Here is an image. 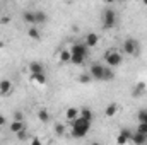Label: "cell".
I'll list each match as a JSON object with an SVG mask.
<instances>
[{"label":"cell","mask_w":147,"mask_h":145,"mask_svg":"<svg viewBox=\"0 0 147 145\" xmlns=\"http://www.w3.org/2000/svg\"><path fill=\"white\" fill-rule=\"evenodd\" d=\"M5 123H7V121H5V116H2V114H0V126H3Z\"/></svg>","instance_id":"obj_32"},{"label":"cell","mask_w":147,"mask_h":145,"mask_svg":"<svg viewBox=\"0 0 147 145\" xmlns=\"http://www.w3.org/2000/svg\"><path fill=\"white\" fill-rule=\"evenodd\" d=\"M116 22V12L115 9H106L105 14H103V24H105V29H111Z\"/></svg>","instance_id":"obj_3"},{"label":"cell","mask_w":147,"mask_h":145,"mask_svg":"<svg viewBox=\"0 0 147 145\" xmlns=\"http://www.w3.org/2000/svg\"><path fill=\"white\" fill-rule=\"evenodd\" d=\"M91 145H101V144H99V142H92Z\"/></svg>","instance_id":"obj_33"},{"label":"cell","mask_w":147,"mask_h":145,"mask_svg":"<svg viewBox=\"0 0 147 145\" xmlns=\"http://www.w3.org/2000/svg\"><path fill=\"white\" fill-rule=\"evenodd\" d=\"M79 113H80V109L69 108L67 111H65V118H67V119H69V123H70V121H74V119H77V118H79Z\"/></svg>","instance_id":"obj_12"},{"label":"cell","mask_w":147,"mask_h":145,"mask_svg":"<svg viewBox=\"0 0 147 145\" xmlns=\"http://www.w3.org/2000/svg\"><path fill=\"white\" fill-rule=\"evenodd\" d=\"M55 133H57L58 137H63V135H65V126H63L62 123L55 125Z\"/></svg>","instance_id":"obj_25"},{"label":"cell","mask_w":147,"mask_h":145,"mask_svg":"<svg viewBox=\"0 0 147 145\" xmlns=\"http://www.w3.org/2000/svg\"><path fill=\"white\" fill-rule=\"evenodd\" d=\"M31 80H33V82H36V84H46V75H45V73L31 75Z\"/></svg>","instance_id":"obj_19"},{"label":"cell","mask_w":147,"mask_h":145,"mask_svg":"<svg viewBox=\"0 0 147 145\" xmlns=\"http://www.w3.org/2000/svg\"><path fill=\"white\" fill-rule=\"evenodd\" d=\"M105 60H106V67H110V68H116V67L121 65L123 56H121V53L116 51V50H108V51L105 53Z\"/></svg>","instance_id":"obj_2"},{"label":"cell","mask_w":147,"mask_h":145,"mask_svg":"<svg viewBox=\"0 0 147 145\" xmlns=\"http://www.w3.org/2000/svg\"><path fill=\"white\" fill-rule=\"evenodd\" d=\"M91 80H92V77H91L87 72H84V73L79 75V82H80V84H89Z\"/></svg>","instance_id":"obj_22"},{"label":"cell","mask_w":147,"mask_h":145,"mask_svg":"<svg viewBox=\"0 0 147 145\" xmlns=\"http://www.w3.org/2000/svg\"><path fill=\"white\" fill-rule=\"evenodd\" d=\"M123 51H125L127 55L135 56V55H137V51H139V44H137V41H135V39H132V38L125 39V43H123Z\"/></svg>","instance_id":"obj_5"},{"label":"cell","mask_w":147,"mask_h":145,"mask_svg":"<svg viewBox=\"0 0 147 145\" xmlns=\"http://www.w3.org/2000/svg\"><path fill=\"white\" fill-rule=\"evenodd\" d=\"M144 89H146V82H139L137 87H135V91H134V97H139V94L144 92Z\"/></svg>","instance_id":"obj_24"},{"label":"cell","mask_w":147,"mask_h":145,"mask_svg":"<svg viewBox=\"0 0 147 145\" xmlns=\"http://www.w3.org/2000/svg\"><path fill=\"white\" fill-rule=\"evenodd\" d=\"M137 119H139V123H146L147 125V109H140V111H139Z\"/></svg>","instance_id":"obj_23"},{"label":"cell","mask_w":147,"mask_h":145,"mask_svg":"<svg viewBox=\"0 0 147 145\" xmlns=\"http://www.w3.org/2000/svg\"><path fill=\"white\" fill-rule=\"evenodd\" d=\"M29 72H31V75L43 73V65H41L39 62H31V63H29Z\"/></svg>","instance_id":"obj_13"},{"label":"cell","mask_w":147,"mask_h":145,"mask_svg":"<svg viewBox=\"0 0 147 145\" xmlns=\"http://www.w3.org/2000/svg\"><path fill=\"white\" fill-rule=\"evenodd\" d=\"M70 126H72V137L82 138V137H86V135L89 133V130H91V121H87V119H84V118L79 116L77 119L70 121Z\"/></svg>","instance_id":"obj_1"},{"label":"cell","mask_w":147,"mask_h":145,"mask_svg":"<svg viewBox=\"0 0 147 145\" xmlns=\"http://www.w3.org/2000/svg\"><path fill=\"white\" fill-rule=\"evenodd\" d=\"M72 60V53H70V50H63L62 53H60V62H70Z\"/></svg>","instance_id":"obj_20"},{"label":"cell","mask_w":147,"mask_h":145,"mask_svg":"<svg viewBox=\"0 0 147 145\" xmlns=\"http://www.w3.org/2000/svg\"><path fill=\"white\" fill-rule=\"evenodd\" d=\"M24 130V121H12L10 123V132L12 133H19V132H22Z\"/></svg>","instance_id":"obj_15"},{"label":"cell","mask_w":147,"mask_h":145,"mask_svg":"<svg viewBox=\"0 0 147 145\" xmlns=\"http://www.w3.org/2000/svg\"><path fill=\"white\" fill-rule=\"evenodd\" d=\"M132 138V132L130 130H127V128H123L120 133H118V138H116V142H118V145H125L128 144V140Z\"/></svg>","instance_id":"obj_8"},{"label":"cell","mask_w":147,"mask_h":145,"mask_svg":"<svg viewBox=\"0 0 147 145\" xmlns=\"http://www.w3.org/2000/svg\"><path fill=\"white\" fill-rule=\"evenodd\" d=\"M28 36L31 38V39H34V41H39L41 39V33H39V29H38L36 26H31L28 29Z\"/></svg>","instance_id":"obj_14"},{"label":"cell","mask_w":147,"mask_h":145,"mask_svg":"<svg viewBox=\"0 0 147 145\" xmlns=\"http://www.w3.org/2000/svg\"><path fill=\"white\" fill-rule=\"evenodd\" d=\"M9 22H10V17H7V15L0 17V24H9Z\"/></svg>","instance_id":"obj_30"},{"label":"cell","mask_w":147,"mask_h":145,"mask_svg":"<svg viewBox=\"0 0 147 145\" xmlns=\"http://www.w3.org/2000/svg\"><path fill=\"white\" fill-rule=\"evenodd\" d=\"M22 19H24L28 24L36 26V15H34V12H33V10H26V12L22 14Z\"/></svg>","instance_id":"obj_11"},{"label":"cell","mask_w":147,"mask_h":145,"mask_svg":"<svg viewBox=\"0 0 147 145\" xmlns=\"http://www.w3.org/2000/svg\"><path fill=\"white\" fill-rule=\"evenodd\" d=\"M116 113H118V104H115V103L108 104L106 109H105V114H106V116H110V118H111V116H115Z\"/></svg>","instance_id":"obj_16"},{"label":"cell","mask_w":147,"mask_h":145,"mask_svg":"<svg viewBox=\"0 0 147 145\" xmlns=\"http://www.w3.org/2000/svg\"><path fill=\"white\" fill-rule=\"evenodd\" d=\"M70 53H72V56H80V58L86 60V56H87V46L82 44V43L74 44L72 48H70Z\"/></svg>","instance_id":"obj_6"},{"label":"cell","mask_w":147,"mask_h":145,"mask_svg":"<svg viewBox=\"0 0 147 145\" xmlns=\"http://www.w3.org/2000/svg\"><path fill=\"white\" fill-rule=\"evenodd\" d=\"M34 15H36V24H43V22H46V14L45 12H41V10H38V12H34Z\"/></svg>","instance_id":"obj_21"},{"label":"cell","mask_w":147,"mask_h":145,"mask_svg":"<svg viewBox=\"0 0 147 145\" xmlns=\"http://www.w3.org/2000/svg\"><path fill=\"white\" fill-rule=\"evenodd\" d=\"M89 75L92 77V80H105V65H99V63H94L91 65L89 68Z\"/></svg>","instance_id":"obj_4"},{"label":"cell","mask_w":147,"mask_h":145,"mask_svg":"<svg viewBox=\"0 0 147 145\" xmlns=\"http://www.w3.org/2000/svg\"><path fill=\"white\" fill-rule=\"evenodd\" d=\"M31 145H41V140L36 138V137H33V140H31Z\"/></svg>","instance_id":"obj_31"},{"label":"cell","mask_w":147,"mask_h":145,"mask_svg":"<svg viewBox=\"0 0 147 145\" xmlns=\"http://www.w3.org/2000/svg\"><path fill=\"white\" fill-rule=\"evenodd\" d=\"M38 118H39L41 123H48V121H50V113H48L46 109H39V111H38Z\"/></svg>","instance_id":"obj_18"},{"label":"cell","mask_w":147,"mask_h":145,"mask_svg":"<svg viewBox=\"0 0 147 145\" xmlns=\"http://www.w3.org/2000/svg\"><path fill=\"white\" fill-rule=\"evenodd\" d=\"M79 116L84 118V119H87V121H92V111H91L89 108H82L80 113H79Z\"/></svg>","instance_id":"obj_17"},{"label":"cell","mask_w":147,"mask_h":145,"mask_svg":"<svg viewBox=\"0 0 147 145\" xmlns=\"http://www.w3.org/2000/svg\"><path fill=\"white\" fill-rule=\"evenodd\" d=\"M113 77H115L113 68H110V67H105V82H106V80H111Z\"/></svg>","instance_id":"obj_26"},{"label":"cell","mask_w":147,"mask_h":145,"mask_svg":"<svg viewBox=\"0 0 147 145\" xmlns=\"http://www.w3.org/2000/svg\"><path fill=\"white\" fill-rule=\"evenodd\" d=\"M14 121H24V114L21 111H16L14 113Z\"/></svg>","instance_id":"obj_28"},{"label":"cell","mask_w":147,"mask_h":145,"mask_svg":"<svg viewBox=\"0 0 147 145\" xmlns=\"http://www.w3.org/2000/svg\"><path fill=\"white\" fill-rule=\"evenodd\" d=\"M137 132L147 137V125H146V123H139V126H137Z\"/></svg>","instance_id":"obj_27"},{"label":"cell","mask_w":147,"mask_h":145,"mask_svg":"<svg viewBox=\"0 0 147 145\" xmlns=\"http://www.w3.org/2000/svg\"><path fill=\"white\" fill-rule=\"evenodd\" d=\"M130 140H132L135 145H146L147 144V137L142 135V133H139V132L132 133V138H130Z\"/></svg>","instance_id":"obj_10"},{"label":"cell","mask_w":147,"mask_h":145,"mask_svg":"<svg viewBox=\"0 0 147 145\" xmlns=\"http://www.w3.org/2000/svg\"><path fill=\"white\" fill-rule=\"evenodd\" d=\"M98 41H99V36H98L96 33H89V34L86 36V43H84V44H86L87 48H94V46L98 44Z\"/></svg>","instance_id":"obj_9"},{"label":"cell","mask_w":147,"mask_h":145,"mask_svg":"<svg viewBox=\"0 0 147 145\" xmlns=\"http://www.w3.org/2000/svg\"><path fill=\"white\" fill-rule=\"evenodd\" d=\"M28 137H29V135L26 133V130H22V132L17 133V138H19V140H28Z\"/></svg>","instance_id":"obj_29"},{"label":"cell","mask_w":147,"mask_h":145,"mask_svg":"<svg viewBox=\"0 0 147 145\" xmlns=\"http://www.w3.org/2000/svg\"><path fill=\"white\" fill-rule=\"evenodd\" d=\"M12 92V82L9 79H2L0 80V96H9Z\"/></svg>","instance_id":"obj_7"}]
</instances>
